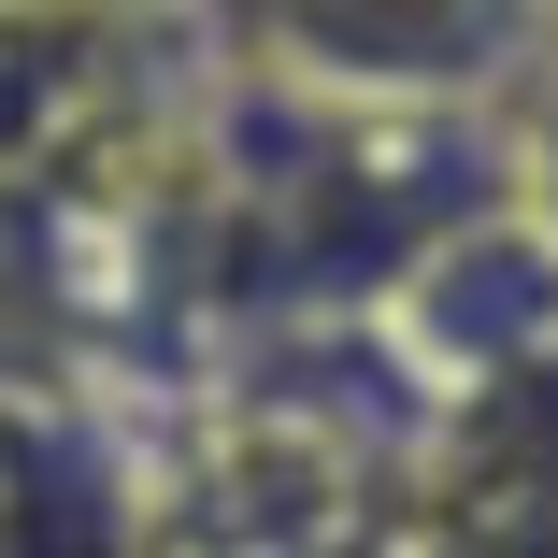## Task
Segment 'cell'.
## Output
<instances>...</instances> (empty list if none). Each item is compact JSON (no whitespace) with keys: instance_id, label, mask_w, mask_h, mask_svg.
Here are the masks:
<instances>
[{"instance_id":"obj_1","label":"cell","mask_w":558,"mask_h":558,"mask_svg":"<svg viewBox=\"0 0 558 558\" xmlns=\"http://www.w3.org/2000/svg\"><path fill=\"white\" fill-rule=\"evenodd\" d=\"M272 29L329 86H473L515 58L530 0H272Z\"/></svg>"}]
</instances>
